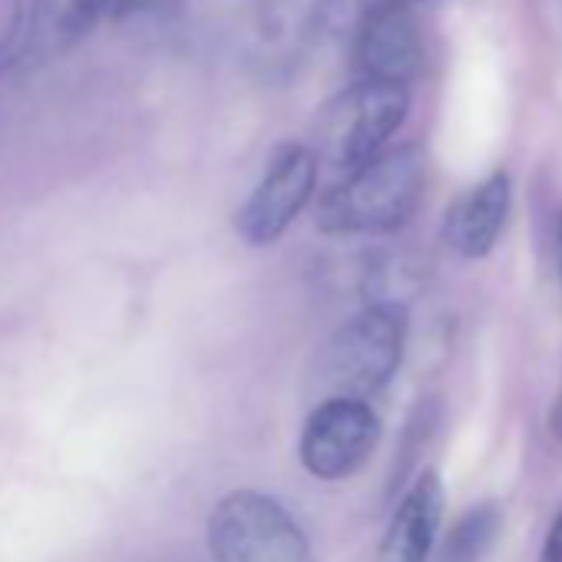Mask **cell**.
Masks as SVG:
<instances>
[{"mask_svg":"<svg viewBox=\"0 0 562 562\" xmlns=\"http://www.w3.org/2000/svg\"><path fill=\"white\" fill-rule=\"evenodd\" d=\"M427 153L417 143L387 146L351 169L318 205V228L328 235H384L401 228L420 205Z\"/></svg>","mask_w":562,"mask_h":562,"instance_id":"6da1fadb","label":"cell"},{"mask_svg":"<svg viewBox=\"0 0 562 562\" xmlns=\"http://www.w3.org/2000/svg\"><path fill=\"white\" fill-rule=\"evenodd\" d=\"M407 308L404 305H364L345 322L315 355L308 371V391L318 401H371L391 384L404 361Z\"/></svg>","mask_w":562,"mask_h":562,"instance_id":"7a4b0ae2","label":"cell"},{"mask_svg":"<svg viewBox=\"0 0 562 562\" xmlns=\"http://www.w3.org/2000/svg\"><path fill=\"white\" fill-rule=\"evenodd\" d=\"M411 113V90L397 83L355 80L335 93L315 120L318 162L335 169H358L387 149L391 136L404 126Z\"/></svg>","mask_w":562,"mask_h":562,"instance_id":"3957f363","label":"cell"},{"mask_svg":"<svg viewBox=\"0 0 562 562\" xmlns=\"http://www.w3.org/2000/svg\"><path fill=\"white\" fill-rule=\"evenodd\" d=\"M205 539L215 562H315L299 519L258 490L225 493L209 513Z\"/></svg>","mask_w":562,"mask_h":562,"instance_id":"277c9868","label":"cell"},{"mask_svg":"<svg viewBox=\"0 0 562 562\" xmlns=\"http://www.w3.org/2000/svg\"><path fill=\"white\" fill-rule=\"evenodd\" d=\"M315 186H318V156L312 153V146L302 143L278 146L258 186L251 189V195L235 215V228L241 241L255 248L274 245L305 212V205L315 195Z\"/></svg>","mask_w":562,"mask_h":562,"instance_id":"5b68a950","label":"cell"},{"mask_svg":"<svg viewBox=\"0 0 562 562\" xmlns=\"http://www.w3.org/2000/svg\"><path fill=\"white\" fill-rule=\"evenodd\" d=\"M381 420L368 401H318L302 427L299 460L315 480H345L374 453Z\"/></svg>","mask_w":562,"mask_h":562,"instance_id":"8992f818","label":"cell"},{"mask_svg":"<svg viewBox=\"0 0 562 562\" xmlns=\"http://www.w3.org/2000/svg\"><path fill=\"white\" fill-rule=\"evenodd\" d=\"M355 67L358 80L397 83L411 90L427 67V41L411 4L381 0L368 8L355 27Z\"/></svg>","mask_w":562,"mask_h":562,"instance_id":"52a82bcc","label":"cell"},{"mask_svg":"<svg viewBox=\"0 0 562 562\" xmlns=\"http://www.w3.org/2000/svg\"><path fill=\"white\" fill-rule=\"evenodd\" d=\"M509 205H513V186L503 169L476 182L447 209V218H443L447 248L467 261L486 258L506 228Z\"/></svg>","mask_w":562,"mask_h":562,"instance_id":"ba28073f","label":"cell"},{"mask_svg":"<svg viewBox=\"0 0 562 562\" xmlns=\"http://www.w3.org/2000/svg\"><path fill=\"white\" fill-rule=\"evenodd\" d=\"M443 483L434 470H424L407 493L401 496L384 542H381V562H427L434 546H437V532H440V519H443Z\"/></svg>","mask_w":562,"mask_h":562,"instance_id":"9c48e42d","label":"cell"},{"mask_svg":"<svg viewBox=\"0 0 562 562\" xmlns=\"http://www.w3.org/2000/svg\"><path fill=\"white\" fill-rule=\"evenodd\" d=\"M44 21V0H0V74L11 70L34 47Z\"/></svg>","mask_w":562,"mask_h":562,"instance_id":"30bf717a","label":"cell"},{"mask_svg":"<svg viewBox=\"0 0 562 562\" xmlns=\"http://www.w3.org/2000/svg\"><path fill=\"white\" fill-rule=\"evenodd\" d=\"M496 529H499V509H496V503H476L450 529L440 559L443 562H480L486 555L490 542L496 539Z\"/></svg>","mask_w":562,"mask_h":562,"instance_id":"8fae6325","label":"cell"},{"mask_svg":"<svg viewBox=\"0 0 562 562\" xmlns=\"http://www.w3.org/2000/svg\"><path fill=\"white\" fill-rule=\"evenodd\" d=\"M536 562H562V509L555 513L546 539H542V549H539V559Z\"/></svg>","mask_w":562,"mask_h":562,"instance_id":"7c38bea8","label":"cell"},{"mask_svg":"<svg viewBox=\"0 0 562 562\" xmlns=\"http://www.w3.org/2000/svg\"><path fill=\"white\" fill-rule=\"evenodd\" d=\"M166 4V0H110V11L113 14H126V11H153Z\"/></svg>","mask_w":562,"mask_h":562,"instance_id":"4fadbf2b","label":"cell"},{"mask_svg":"<svg viewBox=\"0 0 562 562\" xmlns=\"http://www.w3.org/2000/svg\"><path fill=\"white\" fill-rule=\"evenodd\" d=\"M555 261H559V278H562V215H559V225H555Z\"/></svg>","mask_w":562,"mask_h":562,"instance_id":"5bb4252c","label":"cell"},{"mask_svg":"<svg viewBox=\"0 0 562 562\" xmlns=\"http://www.w3.org/2000/svg\"><path fill=\"white\" fill-rule=\"evenodd\" d=\"M552 434L562 440V401L555 404V411H552Z\"/></svg>","mask_w":562,"mask_h":562,"instance_id":"9a60e30c","label":"cell"},{"mask_svg":"<svg viewBox=\"0 0 562 562\" xmlns=\"http://www.w3.org/2000/svg\"><path fill=\"white\" fill-rule=\"evenodd\" d=\"M401 4H424V0H401Z\"/></svg>","mask_w":562,"mask_h":562,"instance_id":"2e32d148","label":"cell"}]
</instances>
